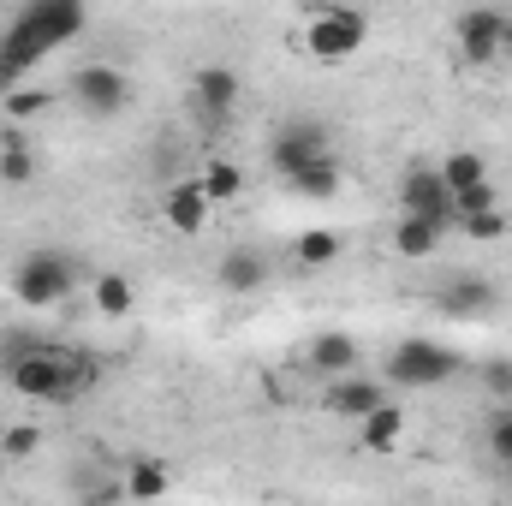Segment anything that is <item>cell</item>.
<instances>
[{"mask_svg":"<svg viewBox=\"0 0 512 506\" xmlns=\"http://www.w3.org/2000/svg\"><path fill=\"white\" fill-rule=\"evenodd\" d=\"M6 381L18 399L66 405L96 381V364L84 352H60V346H18V352H6Z\"/></svg>","mask_w":512,"mask_h":506,"instance_id":"obj_1","label":"cell"},{"mask_svg":"<svg viewBox=\"0 0 512 506\" xmlns=\"http://www.w3.org/2000/svg\"><path fill=\"white\" fill-rule=\"evenodd\" d=\"M84 6L78 0H36V6H24L12 24H6V36H0V54L6 60H18L24 72L36 66V60H48L54 48H66L78 30H84Z\"/></svg>","mask_w":512,"mask_h":506,"instance_id":"obj_2","label":"cell"},{"mask_svg":"<svg viewBox=\"0 0 512 506\" xmlns=\"http://www.w3.org/2000/svg\"><path fill=\"white\" fill-rule=\"evenodd\" d=\"M298 42H304L310 60H328V66H334V60H352V54L370 42V18L352 12V6H316V12L304 18Z\"/></svg>","mask_w":512,"mask_h":506,"instance_id":"obj_3","label":"cell"},{"mask_svg":"<svg viewBox=\"0 0 512 506\" xmlns=\"http://www.w3.org/2000/svg\"><path fill=\"white\" fill-rule=\"evenodd\" d=\"M72 286H78V262L66 251H30L12 268V298L24 310H54Z\"/></svg>","mask_w":512,"mask_h":506,"instance_id":"obj_4","label":"cell"},{"mask_svg":"<svg viewBox=\"0 0 512 506\" xmlns=\"http://www.w3.org/2000/svg\"><path fill=\"white\" fill-rule=\"evenodd\" d=\"M66 96H72V108H84L90 120H114V114H126V102H131V78L114 60H90V66L72 72Z\"/></svg>","mask_w":512,"mask_h":506,"instance_id":"obj_5","label":"cell"},{"mask_svg":"<svg viewBox=\"0 0 512 506\" xmlns=\"http://www.w3.org/2000/svg\"><path fill=\"white\" fill-rule=\"evenodd\" d=\"M453 376H459V352L435 346V340H399L387 358V381H399V387H441Z\"/></svg>","mask_w":512,"mask_h":506,"instance_id":"obj_6","label":"cell"},{"mask_svg":"<svg viewBox=\"0 0 512 506\" xmlns=\"http://www.w3.org/2000/svg\"><path fill=\"white\" fill-rule=\"evenodd\" d=\"M399 215H417V221H429L435 233H453V227H459L453 197H447V185H441L435 167H411V173L399 179Z\"/></svg>","mask_w":512,"mask_h":506,"instance_id":"obj_7","label":"cell"},{"mask_svg":"<svg viewBox=\"0 0 512 506\" xmlns=\"http://www.w3.org/2000/svg\"><path fill=\"white\" fill-rule=\"evenodd\" d=\"M507 24H512V12H501V6H471V12L453 18V42H459L465 60L489 66V60L507 54Z\"/></svg>","mask_w":512,"mask_h":506,"instance_id":"obj_8","label":"cell"},{"mask_svg":"<svg viewBox=\"0 0 512 506\" xmlns=\"http://www.w3.org/2000/svg\"><path fill=\"white\" fill-rule=\"evenodd\" d=\"M322 155H334V149H328V131L316 126V120H286V126L268 137V167H274L280 179L304 173V167L322 161Z\"/></svg>","mask_w":512,"mask_h":506,"instance_id":"obj_9","label":"cell"},{"mask_svg":"<svg viewBox=\"0 0 512 506\" xmlns=\"http://www.w3.org/2000/svg\"><path fill=\"white\" fill-rule=\"evenodd\" d=\"M209 215H215V203H209V191H203L197 179H173V185L161 191V227H167V233L197 239V233H209Z\"/></svg>","mask_w":512,"mask_h":506,"instance_id":"obj_10","label":"cell"},{"mask_svg":"<svg viewBox=\"0 0 512 506\" xmlns=\"http://www.w3.org/2000/svg\"><path fill=\"white\" fill-rule=\"evenodd\" d=\"M215 286L221 292H233V298H251L268 286V256L256 251V245H233V251L215 262Z\"/></svg>","mask_w":512,"mask_h":506,"instance_id":"obj_11","label":"cell"},{"mask_svg":"<svg viewBox=\"0 0 512 506\" xmlns=\"http://www.w3.org/2000/svg\"><path fill=\"white\" fill-rule=\"evenodd\" d=\"M310 370L328 376V381L358 376V334H346V328H322V334L310 340Z\"/></svg>","mask_w":512,"mask_h":506,"instance_id":"obj_12","label":"cell"},{"mask_svg":"<svg viewBox=\"0 0 512 506\" xmlns=\"http://www.w3.org/2000/svg\"><path fill=\"white\" fill-rule=\"evenodd\" d=\"M382 405H387L382 381H370V376L328 381V411H334V417H352V423H364V417H370V411H382Z\"/></svg>","mask_w":512,"mask_h":506,"instance_id":"obj_13","label":"cell"},{"mask_svg":"<svg viewBox=\"0 0 512 506\" xmlns=\"http://www.w3.org/2000/svg\"><path fill=\"white\" fill-rule=\"evenodd\" d=\"M239 72L233 66H203L197 72V84H191V96H197V108L203 114H233V102H239Z\"/></svg>","mask_w":512,"mask_h":506,"instance_id":"obj_14","label":"cell"},{"mask_svg":"<svg viewBox=\"0 0 512 506\" xmlns=\"http://www.w3.org/2000/svg\"><path fill=\"white\" fill-rule=\"evenodd\" d=\"M495 286L483 280V274H459V280H447V292H441V310L447 316H489L495 310Z\"/></svg>","mask_w":512,"mask_h":506,"instance_id":"obj_15","label":"cell"},{"mask_svg":"<svg viewBox=\"0 0 512 506\" xmlns=\"http://www.w3.org/2000/svg\"><path fill=\"white\" fill-rule=\"evenodd\" d=\"M30 179H36V149H30L24 131H6L0 137V185L6 191H24Z\"/></svg>","mask_w":512,"mask_h":506,"instance_id":"obj_16","label":"cell"},{"mask_svg":"<svg viewBox=\"0 0 512 506\" xmlns=\"http://www.w3.org/2000/svg\"><path fill=\"white\" fill-rule=\"evenodd\" d=\"M358 441H364L370 453H399V441H405V411L387 399L382 411H370V417L358 423Z\"/></svg>","mask_w":512,"mask_h":506,"instance_id":"obj_17","label":"cell"},{"mask_svg":"<svg viewBox=\"0 0 512 506\" xmlns=\"http://www.w3.org/2000/svg\"><path fill=\"white\" fill-rule=\"evenodd\" d=\"M286 185H292L298 197H310V203H328V197H340L346 173H340V161H334V155H322V161H310L304 173H292Z\"/></svg>","mask_w":512,"mask_h":506,"instance_id":"obj_18","label":"cell"},{"mask_svg":"<svg viewBox=\"0 0 512 506\" xmlns=\"http://www.w3.org/2000/svg\"><path fill=\"white\" fill-rule=\"evenodd\" d=\"M441 185H447V197H459V191H471V185H489V161L477 155V149H453L441 167Z\"/></svg>","mask_w":512,"mask_h":506,"instance_id":"obj_19","label":"cell"},{"mask_svg":"<svg viewBox=\"0 0 512 506\" xmlns=\"http://www.w3.org/2000/svg\"><path fill=\"white\" fill-rule=\"evenodd\" d=\"M441 239H447V233H435V227L417 221V215H399V227H393V251L405 256V262H429V256L441 251Z\"/></svg>","mask_w":512,"mask_h":506,"instance_id":"obj_20","label":"cell"},{"mask_svg":"<svg viewBox=\"0 0 512 506\" xmlns=\"http://www.w3.org/2000/svg\"><path fill=\"white\" fill-rule=\"evenodd\" d=\"M90 298H96V310H102L108 322H126L131 304H137V286H131L126 274H114V268H108V274H96V280H90Z\"/></svg>","mask_w":512,"mask_h":506,"instance_id":"obj_21","label":"cell"},{"mask_svg":"<svg viewBox=\"0 0 512 506\" xmlns=\"http://www.w3.org/2000/svg\"><path fill=\"white\" fill-rule=\"evenodd\" d=\"M173 489V471L161 465V459H131L126 465V495L131 501H161Z\"/></svg>","mask_w":512,"mask_h":506,"instance_id":"obj_22","label":"cell"},{"mask_svg":"<svg viewBox=\"0 0 512 506\" xmlns=\"http://www.w3.org/2000/svg\"><path fill=\"white\" fill-rule=\"evenodd\" d=\"M197 185L209 191V203H233V197L245 191V173H239V161H221V155H215V161L197 173Z\"/></svg>","mask_w":512,"mask_h":506,"instance_id":"obj_23","label":"cell"},{"mask_svg":"<svg viewBox=\"0 0 512 506\" xmlns=\"http://www.w3.org/2000/svg\"><path fill=\"white\" fill-rule=\"evenodd\" d=\"M292 256H298L304 268H328V262L340 256V233H328V227H310V233H298V239H292Z\"/></svg>","mask_w":512,"mask_h":506,"instance_id":"obj_24","label":"cell"},{"mask_svg":"<svg viewBox=\"0 0 512 506\" xmlns=\"http://www.w3.org/2000/svg\"><path fill=\"white\" fill-rule=\"evenodd\" d=\"M48 102H54V96H48V90H36V84H24V90H12V96H6V102H0V108H6V120H12V126H18V120H36V114H42V108H48Z\"/></svg>","mask_w":512,"mask_h":506,"instance_id":"obj_25","label":"cell"},{"mask_svg":"<svg viewBox=\"0 0 512 506\" xmlns=\"http://www.w3.org/2000/svg\"><path fill=\"white\" fill-rule=\"evenodd\" d=\"M36 447H42V429H30V423L0 429V459H30Z\"/></svg>","mask_w":512,"mask_h":506,"instance_id":"obj_26","label":"cell"},{"mask_svg":"<svg viewBox=\"0 0 512 506\" xmlns=\"http://www.w3.org/2000/svg\"><path fill=\"white\" fill-rule=\"evenodd\" d=\"M459 227H465L471 239H507V215H501V209H489V215H465Z\"/></svg>","mask_w":512,"mask_h":506,"instance_id":"obj_27","label":"cell"},{"mask_svg":"<svg viewBox=\"0 0 512 506\" xmlns=\"http://www.w3.org/2000/svg\"><path fill=\"white\" fill-rule=\"evenodd\" d=\"M489 447H495L501 465H512V411H495V423H489Z\"/></svg>","mask_w":512,"mask_h":506,"instance_id":"obj_28","label":"cell"},{"mask_svg":"<svg viewBox=\"0 0 512 506\" xmlns=\"http://www.w3.org/2000/svg\"><path fill=\"white\" fill-rule=\"evenodd\" d=\"M12 90H24V66H18V60H6V54H0V102H6V96H12Z\"/></svg>","mask_w":512,"mask_h":506,"instance_id":"obj_29","label":"cell"},{"mask_svg":"<svg viewBox=\"0 0 512 506\" xmlns=\"http://www.w3.org/2000/svg\"><path fill=\"white\" fill-rule=\"evenodd\" d=\"M483 376H489V393H512V358H495Z\"/></svg>","mask_w":512,"mask_h":506,"instance_id":"obj_30","label":"cell"},{"mask_svg":"<svg viewBox=\"0 0 512 506\" xmlns=\"http://www.w3.org/2000/svg\"><path fill=\"white\" fill-rule=\"evenodd\" d=\"M507 54H512V24H507Z\"/></svg>","mask_w":512,"mask_h":506,"instance_id":"obj_31","label":"cell"},{"mask_svg":"<svg viewBox=\"0 0 512 506\" xmlns=\"http://www.w3.org/2000/svg\"><path fill=\"white\" fill-rule=\"evenodd\" d=\"M72 506H90V501H72Z\"/></svg>","mask_w":512,"mask_h":506,"instance_id":"obj_32","label":"cell"}]
</instances>
